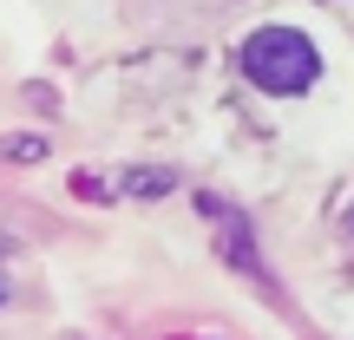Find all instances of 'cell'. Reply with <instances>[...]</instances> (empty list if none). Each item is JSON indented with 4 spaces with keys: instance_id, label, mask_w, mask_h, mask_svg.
Instances as JSON below:
<instances>
[{
    "instance_id": "cell-2",
    "label": "cell",
    "mask_w": 354,
    "mask_h": 340,
    "mask_svg": "<svg viewBox=\"0 0 354 340\" xmlns=\"http://www.w3.org/2000/svg\"><path fill=\"white\" fill-rule=\"evenodd\" d=\"M131 190H145V197H158V190H171V170H131Z\"/></svg>"
},
{
    "instance_id": "cell-4",
    "label": "cell",
    "mask_w": 354,
    "mask_h": 340,
    "mask_svg": "<svg viewBox=\"0 0 354 340\" xmlns=\"http://www.w3.org/2000/svg\"><path fill=\"white\" fill-rule=\"evenodd\" d=\"M348 229H354V210H348Z\"/></svg>"
},
{
    "instance_id": "cell-3",
    "label": "cell",
    "mask_w": 354,
    "mask_h": 340,
    "mask_svg": "<svg viewBox=\"0 0 354 340\" xmlns=\"http://www.w3.org/2000/svg\"><path fill=\"white\" fill-rule=\"evenodd\" d=\"M39 151H46L39 138H7V144H0V157H39Z\"/></svg>"
},
{
    "instance_id": "cell-1",
    "label": "cell",
    "mask_w": 354,
    "mask_h": 340,
    "mask_svg": "<svg viewBox=\"0 0 354 340\" xmlns=\"http://www.w3.org/2000/svg\"><path fill=\"white\" fill-rule=\"evenodd\" d=\"M243 79L276 92V99H295V92H308L322 79V52L295 26H263V33L243 39Z\"/></svg>"
}]
</instances>
